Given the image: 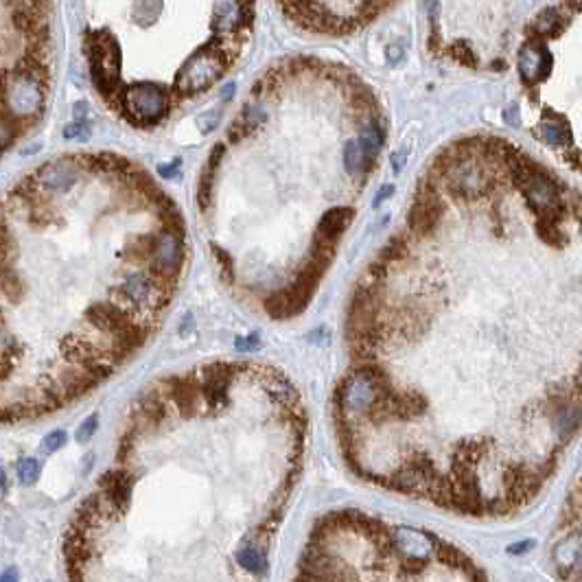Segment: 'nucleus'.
Listing matches in <instances>:
<instances>
[{
  "label": "nucleus",
  "mask_w": 582,
  "mask_h": 582,
  "mask_svg": "<svg viewBox=\"0 0 582 582\" xmlns=\"http://www.w3.org/2000/svg\"><path fill=\"white\" fill-rule=\"evenodd\" d=\"M184 241H187V237H178V234L167 230L156 232V247L149 265L160 271H167L171 276H180L184 265Z\"/></svg>",
  "instance_id": "9d476101"
},
{
  "label": "nucleus",
  "mask_w": 582,
  "mask_h": 582,
  "mask_svg": "<svg viewBox=\"0 0 582 582\" xmlns=\"http://www.w3.org/2000/svg\"><path fill=\"white\" fill-rule=\"evenodd\" d=\"M0 580H18V569L16 567L7 569L5 574H0Z\"/></svg>",
  "instance_id": "c85d7f7f"
},
{
  "label": "nucleus",
  "mask_w": 582,
  "mask_h": 582,
  "mask_svg": "<svg viewBox=\"0 0 582 582\" xmlns=\"http://www.w3.org/2000/svg\"><path fill=\"white\" fill-rule=\"evenodd\" d=\"M537 545L534 539H526V541H519V543H512V545H508V554L510 556H523L528 554L532 548Z\"/></svg>",
  "instance_id": "a878e982"
},
{
  "label": "nucleus",
  "mask_w": 582,
  "mask_h": 582,
  "mask_svg": "<svg viewBox=\"0 0 582 582\" xmlns=\"http://www.w3.org/2000/svg\"><path fill=\"white\" fill-rule=\"evenodd\" d=\"M215 180H217V176H213V173L202 169L200 180H197V206H200L202 213H206V210L210 208V204H213Z\"/></svg>",
  "instance_id": "a211bd4d"
},
{
  "label": "nucleus",
  "mask_w": 582,
  "mask_h": 582,
  "mask_svg": "<svg viewBox=\"0 0 582 582\" xmlns=\"http://www.w3.org/2000/svg\"><path fill=\"white\" fill-rule=\"evenodd\" d=\"M447 210V202L438 197H414V204L407 213V230L414 234V239H429L438 232L442 224V215Z\"/></svg>",
  "instance_id": "0eeeda50"
},
{
  "label": "nucleus",
  "mask_w": 582,
  "mask_h": 582,
  "mask_svg": "<svg viewBox=\"0 0 582 582\" xmlns=\"http://www.w3.org/2000/svg\"><path fill=\"white\" fill-rule=\"evenodd\" d=\"M210 250H213L215 261L221 267V278H224V282L234 284V280H237V274H234V256L217 243H210Z\"/></svg>",
  "instance_id": "6ab92c4d"
},
{
  "label": "nucleus",
  "mask_w": 582,
  "mask_h": 582,
  "mask_svg": "<svg viewBox=\"0 0 582 582\" xmlns=\"http://www.w3.org/2000/svg\"><path fill=\"white\" fill-rule=\"evenodd\" d=\"M125 24L158 64L173 107L206 94L239 64L256 29V0H125Z\"/></svg>",
  "instance_id": "f257e3e1"
},
{
  "label": "nucleus",
  "mask_w": 582,
  "mask_h": 582,
  "mask_svg": "<svg viewBox=\"0 0 582 582\" xmlns=\"http://www.w3.org/2000/svg\"><path fill=\"white\" fill-rule=\"evenodd\" d=\"M539 0H425L433 57L468 70L501 72Z\"/></svg>",
  "instance_id": "f03ea898"
},
{
  "label": "nucleus",
  "mask_w": 582,
  "mask_h": 582,
  "mask_svg": "<svg viewBox=\"0 0 582 582\" xmlns=\"http://www.w3.org/2000/svg\"><path fill=\"white\" fill-rule=\"evenodd\" d=\"M167 401L176 407L182 418H193L202 410V394H200V373L189 375H171L158 383Z\"/></svg>",
  "instance_id": "39448f33"
},
{
  "label": "nucleus",
  "mask_w": 582,
  "mask_h": 582,
  "mask_svg": "<svg viewBox=\"0 0 582 582\" xmlns=\"http://www.w3.org/2000/svg\"><path fill=\"white\" fill-rule=\"evenodd\" d=\"M416 243L414 239V234L407 230V232H396L392 234V237L388 239V243L381 247V252H379V261L383 263H388L390 267L392 265H401V263H407V261H414L416 254L412 252V245Z\"/></svg>",
  "instance_id": "4468645a"
},
{
  "label": "nucleus",
  "mask_w": 582,
  "mask_h": 582,
  "mask_svg": "<svg viewBox=\"0 0 582 582\" xmlns=\"http://www.w3.org/2000/svg\"><path fill=\"white\" fill-rule=\"evenodd\" d=\"M399 0H276L300 31L320 38H346L368 29Z\"/></svg>",
  "instance_id": "7ed1b4c3"
},
{
  "label": "nucleus",
  "mask_w": 582,
  "mask_h": 582,
  "mask_svg": "<svg viewBox=\"0 0 582 582\" xmlns=\"http://www.w3.org/2000/svg\"><path fill=\"white\" fill-rule=\"evenodd\" d=\"M154 289H156V280L147 271H134L121 284L110 289V300L129 309L132 313L134 309H147L149 311Z\"/></svg>",
  "instance_id": "6e6552de"
},
{
  "label": "nucleus",
  "mask_w": 582,
  "mask_h": 582,
  "mask_svg": "<svg viewBox=\"0 0 582 582\" xmlns=\"http://www.w3.org/2000/svg\"><path fill=\"white\" fill-rule=\"evenodd\" d=\"M14 256H16V241H14V237H11L5 219L0 217V263L11 265Z\"/></svg>",
  "instance_id": "aec40b11"
},
{
  "label": "nucleus",
  "mask_w": 582,
  "mask_h": 582,
  "mask_svg": "<svg viewBox=\"0 0 582 582\" xmlns=\"http://www.w3.org/2000/svg\"><path fill=\"white\" fill-rule=\"evenodd\" d=\"M178 167H180V160H176V163H171L167 167H160V176H163L165 180H171V178H176V173H178Z\"/></svg>",
  "instance_id": "cd10ccee"
},
{
  "label": "nucleus",
  "mask_w": 582,
  "mask_h": 582,
  "mask_svg": "<svg viewBox=\"0 0 582 582\" xmlns=\"http://www.w3.org/2000/svg\"><path fill=\"white\" fill-rule=\"evenodd\" d=\"M85 320L92 329H96L98 333H103L107 337H121L125 335L129 329H134V324L138 320L134 318V313L129 309L121 306L112 300H103V302H94L85 309Z\"/></svg>",
  "instance_id": "423d86ee"
},
{
  "label": "nucleus",
  "mask_w": 582,
  "mask_h": 582,
  "mask_svg": "<svg viewBox=\"0 0 582 582\" xmlns=\"http://www.w3.org/2000/svg\"><path fill=\"white\" fill-rule=\"evenodd\" d=\"M136 484V475L127 468H110L98 477V490L110 499L118 515L123 517L132 499V488Z\"/></svg>",
  "instance_id": "9b49d317"
},
{
  "label": "nucleus",
  "mask_w": 582,
  "mask_h": 582,
  "mask_svg": "<svg viewBox=\"0 0 582 582\" xmlns=\"http://www.w3.org/2000/svg\"><path fill=\"white\" fill-rule=\"evenodd\" d=\"M81 169L77 165L75 156L72 158H61L55 163H46L38 173H35V182L44 193H68L75 184L79 182Z\"/></svg>",
  "instance_id": "1a4fd4ad"
},
{
  "label": "nucleus",
  "mask_w": 582,
  "mask_h": 582,
  "mask_svg": "<svg viewBox=\"0 0 582 582\" xmlns=\"http://www.w3.org/2000/svg\"><path fill=\"white\" fill-rule=\"evenodd\" d=\"M237 563H239L243 569H247V572L256 574V576H263V574L267 572V567H269V561H267L265 552L258 548L254 539H245V541L239 545V550H237Z\"/></svg>",
  "instance_id": "2eb2a0df"
},
{
  "label": "nucleus",
  "mask_w": 582,
  "mask_h": 582,
  "mask_svg": "<svg viewBox=\"0 0 582 582\" xmlns=\"http://www.w3.org/2000/svg\"><path fill=\"white\" fill-rule=\"evenodd\" d=\"M5 484H7L5 473H3V470H0V497H3V492H5Z\"/></svg>",
  "instance_id": "7c9ffc66"
},
{
  "label": "nucleus",
  "mask_w": 582,
  "mask_h": 582,
  "mask_svg": "<svg viewBox=\"0 0 582 582\" xmlns=\"http://www.w3.org/2000/svg\"><path fill=\"white\" fill-rule=\"evenodd\" d=\"M309 298H304L302 293H298L293 287L280 289L276 293H271L269 298H265V313L274 320H289L300 315L304 309L309 306Z\"/></svg>",
  "instance_id": "f8f14e48"
},
{
  "label": "nucleus",
  "mask_w": 582,
  "mask_h": 582,
  "mask_svg": "<svg viewBox=\"0 0 582 582\" xmlns=\"http://www.w3.org/2000/svg\"><path fill=\"white\" fill-rule=\"evenodd\" d=\"M355 219V208L351 206H335L326 210L322 219L318 221V228H315V237L320 239H326L331 243H340L342 234L349 230V226L353 224Z\"/></svg>",
  "instance_id": "ddd939ff"
},
{
  "label": "nucleus",
  "mask_w": 582,
  "mask_h": 582,
  "mask_svg": "<svg viewBox=\"0 0 582 582\" xmlns=\"http://www.w3.org/2000/svg\"><path fill=\"white\" fill-rule=\"evenodd\" d=\"M38 477H40V462L35 460V457H24V460H20V464H18L20 484L31 486V484L38 481Z\"/></svg>",
  "instance_id": "412c9836"
},
{
  "label": "nucleus",
  "mask_w": 582,
  "mask_h": 582,
  "mask_svg": "<svg viewBox=\"0 0 582 582\" xmlns=\"http://www.w3.org/2000/svg\"><path fill=\"white\" fill-rule=\"evenodd\" d=\"M3 320H5V315H3V309H0V331H3Z\"/></svg>",
  "instance_id": "2f4dec72"
},
{
  "label": "nucleus",
  "mask_w": 582,
  "mask_h": 582,
  "mask_svg": "<svg viewBox=\"0 0 582 582\" xmlns=\"http://www.w3.org/2000/svg\"><path fill=\"white\" fill-rule=\"evenodd\" d=\"M0 293H3L9 302H18L24 295V282L18 276V271L11 269V265L0 269Z\"/></svg>",
  "instance_id": "f3484780"
},
{
  "label": "nucleus",
  "mask_w": 582,
  "mask_h": 582,
  "mask_svg": "<svg viewBox=\"0 0 582 582\" xmlns=\"http://www.w3.org/2000/svg\"><path fill=\"white\" fill-rule=\"evenodd\" d=\"M88 136H90L88 127L79 121L72 123V125H66V129H64V138H68V141H85Z\"/></svg>",
  "instance_id": "393cba45"
},
{
  "label": "nucleus",
  "mask_w": 582,
  "mask_h": 582,
  "mask_svg": "<svg viewBox=\"0 0 582 582\" xmlns=\"http://www.w3.org/2000/svg\"><path fill=\"white\" fill-rule=\"evenodd\" d=\"M154 247H156V232L152 234H138V237H134L125 247H123L121 256L125 258L129 263H152V256H154Z\"/></svg>",
  "instance_id": "dca6fc26"
},
{
  "label": "nucleus",
  "mask_w": 582,
  "mask_h": 582,
  "mask_svg": "<svg viewBox=\"0 0 582 582\" xmlns=\"http://www.w3.org/2000/svg\"><path fill=\"white\" fill-rule=\"evenodd\" d=\"M392 195H394V187H392V184H386V187H381V189H379V193L375 195L373 208H379V206H381L383 202H386L388 197H392Z\"/></svg>",
  "instance_id": "bb28decb"
},
{
  "label": "nucleus",
  "mask_w": 582,
  "mask_h": 582,
  "mask_svg": "<svg viewBox=\"0 0 582 582\" xmlns=\"http://www.w3.org/2000/svg\"><path fill=\"white\" fill-rule=\"evenodd\" d=\"M44 81L22 68L16 70L14 75H7L3 92H0V101L18 116H31L44 103Z\"/></svg>",
  "instance_id": "20e7f679"
},
{
  "label": "nucleus",
  "mask_w": 582,
  "mask_h": 582,
  "mask_svg": "<svg viewBox=\"0 0 582 582\" xmlns=\"http://www.w3.org/2000/svg\"><path fill=\"white\" fill-rule=\"evenodd\" d=\"M234 349H237L239 353L258 351L261 349V335H258V333H250V335H245V337H237L234 340Z\"/></svg>",
  "instance_id": "5701e85b"
},
{
  "label": "nucleus",
  "mask_w": 582,
  "mask_h": 582,
  "mask_svg": "<svg viewBox=\"0 0 582 582\" xmlns=\"http://www.w3.org/2000/svg\"><path fill=\"white\" fill-rule=\"evenodd\" d=\"M96 427H98V416H96V414H92V416H88V418H85L83 423L77 427L75 440H77L79 444L90 442V440H92V436H94V431H96Z\"/></svg>",
  "instance_id": "4be33fe9"
},
{
  "label": "nucleus",
  "mask_w": 582,
  "mask_h": 582,
  "mask_svg": "<svg viewBox=\"0 0 582 582\" xmlns=\"http://www.w3.org/2000/svg\"><path fill=\"white\" fill-rule=\"evenodd\" d=\"M64 444H66V433H64V431H51L48 436H44L42 449H44L46 453H53V451H57V449L64 447Z\"/></svg>",
  "instance_id": "b1692460"
},
{
  "label": "nucleus",
  "mask_w": 582,
  "mask_h": 582,
  "mask_svg": "<svg viewBox=\"0 0 582 582\" xmlns=\"http://www.w3.org/2000/svg\"><path fill=\"white\" fill-rule=\"evenodd\" d=\"M184 322H187V324L180 326V333H182V335H187V331H191V329L195 326V324H193V315H191V313H187V320H184Z\"/></svg>",
  "instance_id": "c756f323"
}]
</instances>
